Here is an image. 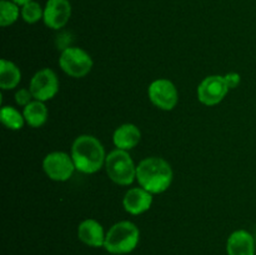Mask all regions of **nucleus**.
Listing matches in <instances>:
<instances>
[{
  "label": "nucleus",
  "mask_w": 256,
  "mask_h": 255,
  "mask_svg": "<svg viewBox=\"0 0 256 255\" xmlns=\"http://www.w3.org/2000/svg\"><path fill=\"white\" fill-rule=\"evenodd\" d=\"M172 165L162 158H145L136 166L138 182L152 195L166 192L172 185Z\"/></svg>",
  "instance_id": "f257e3e1"
},
{
  "label": "nucleus",
  "mask_w": 256,
  "mask_h": 255,
  "mask_svg": "<svg viewBox=\"0 0 256 255\" xmlns=\"http://www.w3.org/2000/svg\"><path fill=\"white\" fill-rule=\"evenodd\" d=\"M70 155L76 170L82 174H95L105 166L106 154L104 145L92 135L84 134L78 136L72 142Z\"/></svg>",
  "instance_id": "f03ea898"
},
{
  "label": "nucleus",
  "mask_w": 256,
  "mask_h": 255,
  "mask_svg": "<svg viewBox=\"0 0 256 255\" xmlns=\"http://www.w3.org/2000/svg\"><path fill=\"white\" fill-rule=\"evenodd\" d=\"M140 242V230L129 220L118 222L106 232L104 249L112 255L130 254Z\"/></svg>",
  "instance_id": "7ed1b4c3"
},
{
  "label": "nucleus",
  "mask_w": 256,
  "mask_h": 255,
  "mask_svg": "<svg viewBox=\"0 0 256 255\" xmlns=\"http://www.w3.org/2000/svg\"><path fill=\"white\" fill-rule=\"evenodd\" d=\"M136 166L129 152L125 150H112L105 160V170L109 179L122 186H128L136 180Z\"/></svg>",
  "instance_id": "20e7f679"
},
{
  "label": "nucleus",
  "mask_w": 256,
  "mask_h": 255,
  "mask_svg": "<svg viewBox=\"0 0 256 255\" xmlns=\"http://www.w3.org/2000/svg\"><path fill=\"white\" fill-rule=\"evenodd\" d=\"M92 58L88 52L79 46H68L62 49L59 58V66L70 78L80 79L92 72Z\"/></svg>",
  "instance_id": "39448f33"
},
{
  "label": "nucleus",
  "mask_w": 256,
  "mask_h": 255,
  "mask_svg": "<svg viewBox=\"0 0 256 255\" xmlns=\"http://www.w3.org/2000/svg\"><path fill=\"white\" fill-rule=\"evenodd\" d=\"M42 170L50 180L68 182L76 170L72 155L65 152H52L42 160Z\"/></svg>",
  "instance_id": "423d86ee"
},
{
  "label": "nucleus",
  "mask_w": 256,
  "mask_h": 255,
  "mask_svg": "<svg viewBox=\"0 0 256 255\" xmlns=\"http://www.w3.org/2000/svg\"><path fill=\"white\" fill-rule=\"evenodd\" d=\"M148 96L152 104L158 109L170 112L179 102V92L176 86L169 79H156L150 82Z\"/></svg>",
  "instance_id": "0eeeda50"
},
{
  "label": "nucleus",
  "mask_w": 256,
  "mask_h": 255,
  "mask_svg": "<svg viewBox=\"0 0 256 255\" xmlns=\"http://www.w3.org/2000/svg\"><path fill=\"white\" fill-rule=\"evenodd\" d=\"M29 89L35 100L49 102L59 92V79L54 70L45 68L40 69L32 75Z\"/></svg>",
  "instance_id": "6e6552de"
},
{
  "label": "nucleus",
  "mask_w": 256,
  "mask_h": 255,
  "mask_svg": "<svg viewBox=\"0 0 256 255\" xmlns=\"http://www.w3.org/2000/svg\"><path fill=\"white\" fill-rule=\"evenodd\" d=\"M229 90L224 75H209L198 86V100L206 106H215L225 99Z\"/></svg>",
  "instance_id": "1a4fd4ad"
},
{
  "label": "nucleus",
  "mask_w": 256,
  "mask_h": 255,
  "mask_svg": "<svg viewBox=\"0 0 256 255\" xmlns=\"http://www.w3.org/2000/svg\"><path fill=\"white\" fill-rule=\"evenodd\" d=\"M72 8L69 0H48L42 22L52 30H60L69 22Z\"/></svg>",
  "instance_id": "9d476101"
},
{
  "label": "nucleus",
  "mask_w": 256,
  "mask_h": 255,
  "mask_svg": "<svg viewBox=\"0 0 256 255\" xmlns=\"http://www.w3.org/2000/svg\"><path fill=\"white\" fill-rule=\"evenodd\" d=\"M152 205V194L144 188H132L125 192L122 198V206L125 212L132 215H140L146 212Z\"/></svg>",
  "instance_id": "9b49d317"
},
{
  "label": "nucleus",
  "mask_w": 256,
  "mask_h": 255,
  "mask_svg": "<svg viewBox=\"0 0 256 255\" xmlns=\"http://www.w3.org/2000/svg\"><path fill=\"white\" fill-rule=\"evenodd\" d=\"M255 236L245 229L232 232L226 240L228 255H255Z\"/></svg>",
  "instance_id": "f8f14e48"
},
{
  "label": "nucleus",
  "mask_w": 256,
  "mask_h": 255,
  "mask_svg": "<svg viewBox=\"0 0 256 255\" xmlns=\"http://www.w3.org/2000/svg\"><path fill=\"white\" fill-rule=\"evenodd\" d=\"M104 228L98 220L85 219L78 226V239L90 248H104L105 242Z\"/></svg>",
  "instance_id": "ddd939ff"
},
{
  "label": "nucleus",
  "mask_w": 256,
  "mask_h": 255,
  "mask_svg": "<svg viewBox=\"0 0 256 255\" xmlns=\"http://www.w3.org/2000/svg\"><path fill=\"white\" fill-rule=\"evenodd\" d=\"M142 140V132L139 128L132 122H126L115 129L112 134V142L115 148L120 150H129L134 149Z\"/></svg>",
  "instance_id": "4468645a"
},
{
  "label": "nucleus",
  "mask_w": 256,
  "mask_h": 255,
  "mask_svg": "<svg viewBox=\"0 0 256 255\" xmlns=\"http://www.w3.org/2000/svg\"><path fill=\"white\" fill-rule=\"evenodd\" d=\"M22 72L12 62L2 59L0 62V88L2 90H12L20 84Z\"/></svg>",
  "instance_id": "2eb2a0df"
},
{
  "label": "nucleus",
  "mask_w": 256,
  "mask_h": 255,
  "mask_svg": "<svg viewBox=\"0 0 256 255\" xmlns=\"http://www.w3.org/2000/svg\"><path fill=\"white\" fill-rule=\"evenodd\" d=\"M22 114H24L25 122L29 126L40 128L46 122L49 112H48V108L44 102L34 99L30 104L22 108Z\"/></svg>",
  "instance_id": "dca6fc26"
},
{
  "label": "nucleus",
  "mask_w": 256,
  "mask_h": 255,
  "mask_svg": "<svg viewBox=\"0 0 256 255\" xmlns=\"http://www.w3.org/2000/svg\"><path fill=\"white\" fill-rule=\"evenodd\" d=\"M0 120H2V125L10 130H20L22 129L25 122V118L22 112H20L16 108L10 106V105H5L2 108L0 112Z\"/></svg>",
  "instance_id": "f3484780"
},
{
  "label": "nucleus",
  "mask_w": 256,
  "mask_h": 255,
  "mask_svg": "<svg viewBox=\"0 0 256 255\" xmlns=\"http://www.w3.org/2000/svg\"><path fill=\"white\" fill-rule=\"evenodd\" d=\"M22 15V8L12 0L0 2V25L2 28L12 25Z\"/></svg>",
  "instance_id": "a211bd4d"
},
{
  "label": "nucleus",
  "mask_w": 256,
  "mask_h": 255,
  "mask_svg": "<svg viewBox=\"0 0 256 255\" xmlns=\"http://www.w3.org/2000/svg\"><path fill=\"white\" fill-rule=\"evenodd\" d=\"M22 18L28 24H35L44 18V8L38 2H29L22 6Z\"/></svg>",
  "instance_id": "6ab92c4d"
},
{
  "label": "nucleus",
  "mask_w": 256,
  "mask_h": 255,
  "mask_svg": "<svg viewBox=\"0 0 256 255\" xmlns=\"http://www.w3.org/2000/svg\"><path fill=\"white\" fill-rule=\"evenodd\" d=\"M15 102H16L19 106H22L25 108L28 104H30V102L34 100V96H32V92H30L29 88H22V89L16 90V92H15Z\"/></svg>",
  "instance_id": "aec40b11"
},
{
  "label": "nucleus",
  "mask_w": 256,
  "mask_h": 255,
  "mask_svg": "<svg viewBox=\"0 0 256 255\" xmlns=\"http://www.w3.org/2000/svg\"><path fill=\"white\" fill-rule=\"evenodd\" d=\"M224 79H225V82H226L229 89H235V88L239 86V84L242 82V76H240V74H238V72H235L225 74Z\"/></svg>",
  "instance_id": "412c9836"
},
{
  "label": "nucleus",
  "mask_w": 256,
  "mask_h": 255,
  "mask_svg": "<svg viewBox=\"0 0 256 255\" xmlns=\"http://www.w3.org/2000/svg\"><path fill=\"white\" fill-rule=\"evenodd\" d=\"M12 2H16L18 5L22 6V5H25V4H26V2H32V0H12Z\"/></svg>",
  "instance_id": "4be33fe9"
},
{
  "label": "nucleus",
  "mask_w": 256,
  "mask_h": 255,
  "mask_svg": "<svg viewBox=\"0 0 256 255\" xmlns=\"http://www.w3.org/2000/svg\"><path fill=\"white\" fill-rule=\"evenodd\" d=\"M255 240H256V236H255Z\"/></svg>",
  "instance_id": "5701e85b"
}]
</instances>
